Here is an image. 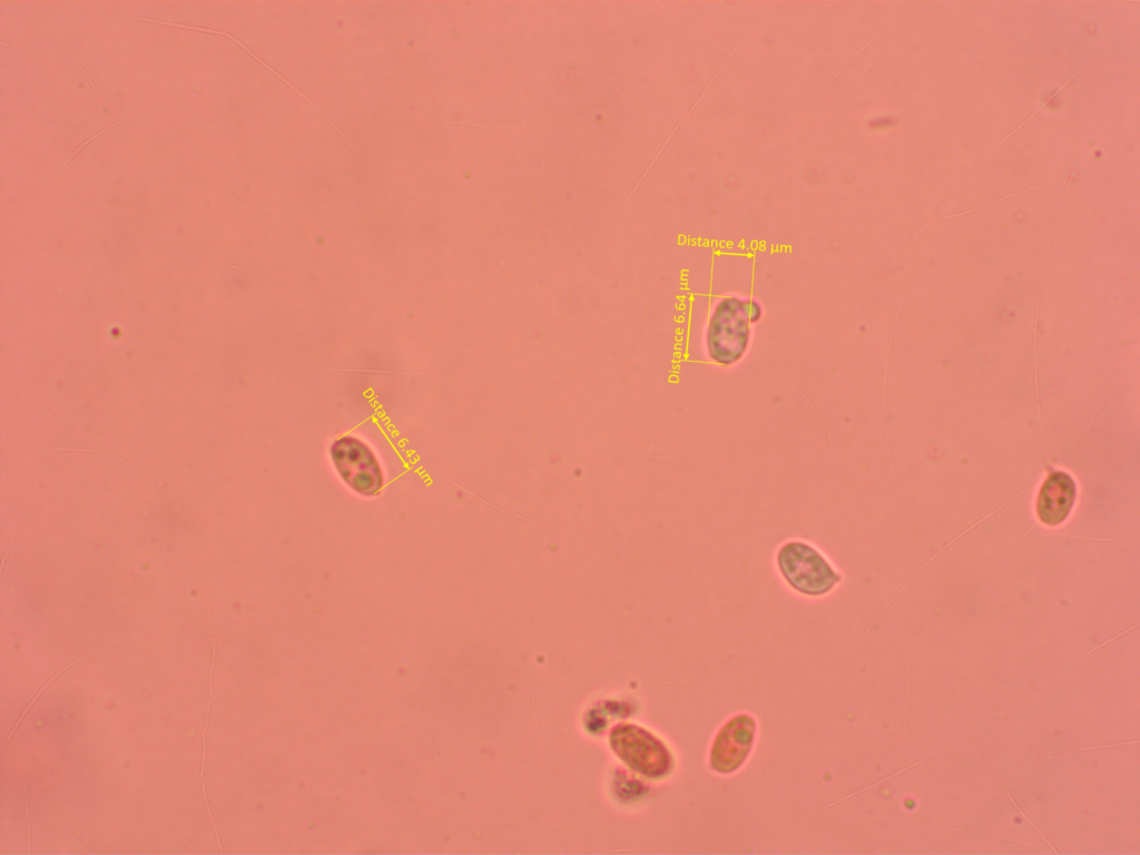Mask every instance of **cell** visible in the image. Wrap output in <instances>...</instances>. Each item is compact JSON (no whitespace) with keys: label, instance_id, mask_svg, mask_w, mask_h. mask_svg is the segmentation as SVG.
Instances as JSON below:
<instances>
[{"label":"cell","instance_id":"cell-1","mask_svg":"<svg viewBox=\"0 0 1140 855\" xmlns=\"http://www.w3.org/2000/svg\"><path fill=\"white\" fill-rule=\"evenodd\" d=\"M760 315L757 304L729 297L723 299L710 318L708 353L716 362L729 365L739 360L748 343L749 323Z\"/></svg>","mask_w":1140,"mask_h":855},{"label":"cell","instance_id":"cell-2","mask_svg":"<svg viewBox=\"0 0 1140 855\" xmlns=\"http://www.w3.org/2000/svg\"><path fill=\"white\" fill-rule=\"evenodd\" d=\"M777 561L786 581L804 594L822 596L839 580L828 561L804 542L792 541L783 546Z\"/></svg>","mask_w":1140,"mask_h":855},{"label":"cell","instance_id":"cell-3","mask_svg":"<svg viewBox=\"0 0 1140 855\" xmlns=\"http://www.w3.org/2000/svg\"><path fill=\"white\" fill-rule=\"evenodd\" d=\"M611 745L625 763L646 776H662L671 767V755L667 747L637 726L616 727L611 734Z\"/></svg>","mask_w":1140,"mask_h":855},{"label":"cell","instance_id":"cell-4","mask_svg":"<svg viewBox=\"0 0 1140 855\" xmlns=\"http://www.w3.org/2000/svg\"><path fill=\"white\" fill-rule=\"evenodd\" d=\"M333 463L341 478L356 492L373 495L380 492L383 476L372 450L360 439L343 436L331 448Z\"/></svg>","mask_w":1140,"mask_h":855},{"label":"cell","instance_id":"cell-5","mask_svg":"<svg viewBox=\"0 0 1140 855\" xmlns=\"http://www.w3.org/2000/svg\"><path fill=\"white\" fill-rule=\"evenodd\" d=\"M757 723L746 712L729 718L716 734L709 766L716 774L730 775L748 759L756 740Z\"/></svg>","mask_w":1140,"mask_h":855},{"label":"cell","instance_id":"cell-6","mask_svg":"<svg viewBox=\"0 0 1140 855\" xmlns=\"http://www.w3.org/2000/svg\"><path fill=\"white\" fill-rule=\"evenodd\" d=\"M1077 487L1073 479L1063 471H1055L1045 480L1038 495L1036 512L1046 525L1063 522L1074 503Z\"/></svg>","mask_w":1140,"mask_h":855},{"label":"cell","instance_id":"cell-7","mask_svg":"<svg viewBox=\"0 0 1140 855\" xmlns=\"http://www.w3.org/2000/svg\"><path fill=\"white\" fill-rule=\"evenodd\" d=\"M983 755H984V758H985V760H986V763H987V765H989V767H990V769H991V772H992V775H993V777L995 778V780L998 782V784H999V785H1000V786H1001V787L1003 788V790H1004V792L1006 793V795L1009 796V798H1010L1011 803H1012V804H1013V806H1014V807L1016 808V810H1018V812L1020 813V815H1021V816H1022V817H1023V818H1024V819H1025V820H1026V822H1028V823H1029V824H1030V825H1031V826H1032V827H1033V828H1034V829H1035V831H1036V832H1038V833H1039V834H1040V835L1042 836V838H1043V839H1044V842H1045V843H1046V844L1049 845V847H1051V849H1052V851H1053L1054 853H1058V851H1057V849H1055V848H1054V847L1052 846V844H1051V843H1050V842H1049V841L1046 839V837H1045V836L1043 835V833H1042V832H1041V831H1040V829L1038 828V826H1036V825H1035V824H1034V823H1033V822H1032V820H1031V819L1029 818V816H1028V815H1026V814H1025V813H1024V812H1023V810L1021 809V807H1020V806H1019V805H1018V804L1015 803V800H1014V799L1012 798V796L1010 795V793H1009V790L1006 789V787H1004V785H1003V784L1001 783V780H1000V779L998 778L996 774L994 773V770H993V768H992V765H991V763H990V760H989V758L986 757V755H985V753H984V751H983Z\"/></svg>","mask_w":1140,"mask_h":855},{"label":"cell","instance_id":"cell-8","mask_svg":"<svg viewBox=\"0 0 1140 855\" xmlns=\"http://www.w3.org/2000/svg\"><path fill=\"white\" fill-rule=\"evenodd\" d=\"M1128 744H1131V741H1127V743H1117V744H1109V745H1100V746H1092V747H1080V748H1067V749H1060V750H1052V751L1050 750V751H1041V753H1030V754H1021V755H1016V756H1032V755H1044V754H1046V755H1050V754H1059V753H1069V751H1080V750H1090V749H1099V748H1107V747H1113V746H1120V745H1128Z\"/></svg>","mask_w":1140,"mask_h":855},{"label":"cell","instance_id":"cell-9","mask_svg":"<svg viewBox=\"0 0 1140 855\" xmlns=\"http://www.w3.org/2000/svg\"><path fill=\"white\" fill-rule=\"evenodd\" d=\"M59 41H60L61 46H62V47H63V48H65V49H66V50H67V51L69 52V55L73 57V59L76 60V63H77V66H78V67H79V69H80V70L82 71V73H83V75L86 76V78H87L88 82H89V83L91 85V87L94 88L95 92H96V94L98 95V97L100 98V100H101V101H102V102H104V104H105V105H106V106H107V107L109 108V110H110V107H109L108 102H107V101H106V100L104 99L102 95H101V94L99 92V89H98V88H97V86H96V85L94 83V81L91 80L90 76H89V75L87 73V71L85 70V68H83V67H82V66H81V65L79 63V61L77 60V57H76V56H75V55H73V53H72V52H71V51H70V50H69V49H68V48L66 47V45H65V43L62 42V40H61L60 38H59Z\"/></svg>","mask_w":1140,"mask_h":855},{"label":"cell","instance_id":"cell-10","mask_svg":"<svg viewBox=\"0 0 1140 855\" xmlns=\"http://www.w3.org/2000/svg\"><path fill=\"white\" fill-rule=\"evenodd\" d=\"M17 529H18V525L16 527V529H14V530H13V532H12V535H11V539H10V541H9V544H8V547H7V550H6L4 557L2 558V564H1V572L3 571V568H4V563H6L7 557H8L9 552H10V548H11V546H12V541H13V539H14V535H16V531H17Z\"/></svg>","mask_w":1140,"mask_h":855},{"label":"cell","instance_id":"cell-11","mask_svg":"<svg viewBox=\"0 0 1140 855\" xmlns=\"http://www.w3.org/2000/svg\"><path fill=\"white\" fill-rule=\"evenodd\" d=\"M990 836H993V837L1000 838V839H1005V841L1014 842V843L1028 844V845H1031V846H1035V844L1030 843V842L1013 839V838H1009V837H1004V836H1000V835H990Z\"/></svg>","mask_w":1140,"mask_h":855}]
</instances>
